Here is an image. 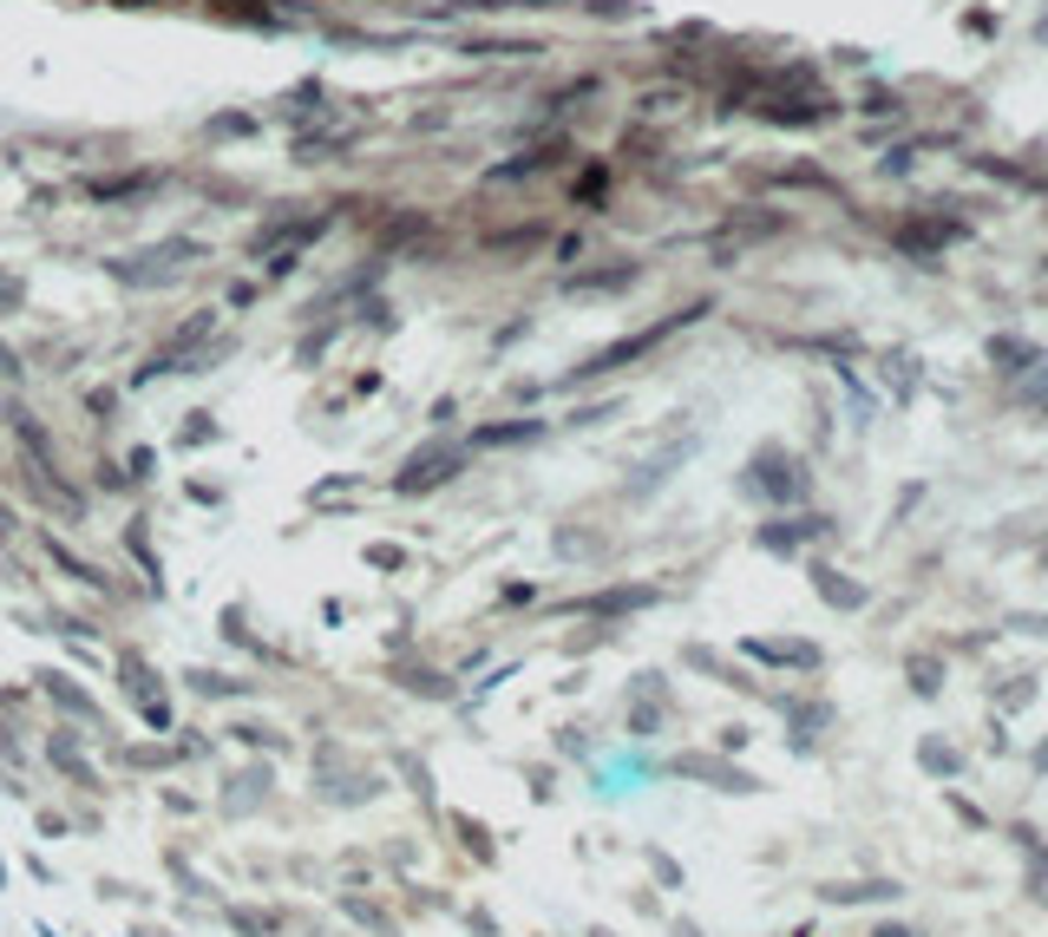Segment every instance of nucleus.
<instances>
[{
    "label": "nucleus",
    "mask_w": 1048,
    "mask_h": 937,
    "mask_svg": "<svg viewBox=\"0 0 1048 937\" xmlns=\"http://www.w3.org/2000/svg\"><path fill=\"white\" fill-rule=\"evenodd\" d=\"M957 236H964V223H944V216H910V223L892 230V243H898L905 256H917V263H937L944 243H957Z\"/></svg>",
    "instance_id": "nucleus-1"
},
{
    "label": "nucleus",
    "mask_w": 1048,
    "mask_h": 937,
    "mask_svg": "<svg viewBox=\"0 0 1048 937\" xmlns=\"http://www.w3.org/2000/svg\"><path fill=\"white\" fill-rule=\"evenodd\" d=\"M910 689H917V695H937V655H910Z\"/></svg>",
    "instance_id": "nucleus-5"
},
{
    "label": "nucleus",
    "mask_w": 1048,
    "mask_h": 937,
    "mask_svg": "<svg viewBox=\"0 0 1048 937\" xmlns=\"http://www.w3.org/2000/svg\"><path fill=\"white\" fill-rule=\"evenodd\" d=\"M1036 767H1042V774H1048V741H1042V747H1036Z\"/></svg>",
    "instance_id": "nucleus-10"
},
{
    "label": "nucleus",
    "mask_w": 1048,
    "mask_h": 937,
    "mask_svg": "<svg viewBox=\"0 0 1048 937\" xmlns=\"http://www.w3.org/2000/svg\"><path fill=\"white\" fill-rule=\"evenodd\" d=\"M1029 40H1036V47H1048V0H1042V13H1036V27H1029Z\"/></svg>",
    "instance_id": "nucleus-8"
},
{
    "label": "nucleus",
    "mask_w": 1048,
    "mask_h": 937,
    "mask_svg": "<svg viewBox=\"0 0 1048 937\" xmlns=\"http://www.w3.org/2000/svg\"><path fill=\"white\" fill-rule=\"evenodd\" d=\"M820 590H826L833 603H845V610H858V603H865V590H858V583H838V571H820Z\"/></svg>",
    "instance_id": "nucleus-3"
},
{
    "label": "nucleus",
    "mask_w": 1048,
    "mask_h": 937,
    "mask_svg": "<svg viewBox=\"0 0 1048 937\" xmlns=\"http://www.w3.org/2000/svg\"><path fill=\"white\" fill-rule=\"evenodd\" d=\"M989 360H996V374H1029V367H1042V348L1022 342V335H996V342H989Z\"/></svg>",
    "instance_id": "nucleus-2"
},
{
    "label": "nucleus",
    "mask_w": 1048,
    "mask_h": 937,
    "mask_svg": "<svg viewBox=\"0 0 1048 937\" xmlns=\"http://www.w3.org/2000/svg\"><path fill=\"white\" fill-rule=\"evenodd\" d=\"M1042 564H1048V538H1042Z\"/></svg>",
    "instance_id": "nucleus-11"
},
{
    "label": "nucleus",
    "mask_w": 1048,
    "mask_h": 937,
    "mask_svg": "<svg viewBox=\"0 0 1048 937\" xmlns=\"http://www.w3.org/2000/svg\"><path fill=\"white\" fill-rule=\"evenodd\" d=\"M1029 885H1036V898H1048V872H1036V878H1029Z\"/></svg>",
    "instance_id": "nucleus-9"
},
{
    "label": "nucleus",
    "mask_w": 1048,
    "mask_h": 937,
    "mask_svg": "<svg viewBox=\"0 0 1048 937\" xmlns=\"http://www.w3.org/2000/svg\"><path fill=\"white\" fill-rule=\"evenodd\" d=\"M924 767H930V774H957L964 761H957V747H944V741H924Z\"/></svg>",
    "instance_id": "nucleus-6"
},
{
    "label": "nucleus",
    "mask_w": 1048,
    "mask_h": 937,
    "mask_svg": "<svg viewBox=\"0 0 1048 937\" xmlns=\"http://www.w3.org/2000/svg\"><path fill=\"white\" fill-rule=\"evenodd\" d=\"M865 112H872V119H898V112H905V99H898V92H885V85H872V92H865Z\"/></svg>",
    "instance_id": "nucleus-4"
},
{
    "label": "nucleus",
    "mask_w": 1048,
    "mask_h": 937,
    "mask_svg": "<svg viewBox=\"0 0 1048 937\" xmlns=\"http://www.w3.org/2000/svg\"><path fill=\"white\" fill-rule=\"evenodd\" d=\"M1029 695H1036V675H1016V689H1009V695H1003V709H1022V702H1029Z\"/></svg>",
    "instance_id": "nucleus-7"
}]
</instances>
